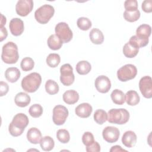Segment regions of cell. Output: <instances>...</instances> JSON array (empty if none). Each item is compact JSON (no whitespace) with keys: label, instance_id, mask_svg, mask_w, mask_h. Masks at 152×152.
<instances>
[{"label":"cell","instance_id":"1","mask_svg":"<svg viewBox=\"0 0 152 152\" xmlns=\"http://www.w3.org/2000/svg\"><path fill=\"white\" fill-rule=\"evenodd\" d=\"M28 118L25 114L23 113H17L14 116L12 122L8 126L10 134L13 137L21 135L28 124Z\"/></svg>","mask_w":152,"mask_h":152},{"label":"cell","instance_id":"2","mask_svg":"<svg viewBox=\"0 0 152 152\" xmlns=\"http://www.w3.org/2000/svg\"><path fill=\"white\" fill-rule=\"evenodd\" d=\"M2 60L6 64H13L17 62L19 58L18 47L12 42H8L2 46Z\"/></svg>","mask_w":152,"mask_h":152},{"label":"cell","instance_id":"3","mask_svg":"<svg viewBox=\"0 0 152 152\" xmlns=\"http://www.w3.org/2000/svg\"><path fill=\"white\" fill-rule=\"evenodd\" d=\"M41 83V75L37 72H32L22 79L21 87L25 91L33 93L39 88Z\"/></svg>","mask_w":152,"mask_h":152},{"label":"cell","instance_id":"4","mask_svg":"<svg viewBox=\"0 0 152 152\" xmlns=\"http://www.w3.org/2000/svg\"><path fill=\"white\" fill-rule=\"evenodd\" d=\"M129 119V113L125 109H112L109 110L107 113V121L111 124H125Z\"/></svg>","mask_w":152,"mask_h":152},{"label":"cell","instance_id":"5","mask_svg":"<svg viewBox=\"0 0 152 152\" xmlns=\"http://www.w3.org/2000/svg\"><path fill=\"white\" fill-rule=\"evenodd\" d=\"M54 13L53 7L49 4H45L36 10L34 12V17L38 23L45 24L49 21Z\"/></svg>","mask_w":152,"mask_h":152},{"label":"cell","instance_id":"6","mask_svg":"<svg viewBox=\"0 0 152 152\" xmlns=\"http://www.w3.org/2000/svg\"><path fill=\"white\" fill-rule=\"evenodd\" d=\"M56 35L61 40L63 43L69 42L73 37V33L68 24L65 22L58 23L55 28Z\"/></svg>","mask_w":152,"mask_h":152},{"label":"cell","instance_id":"7","mask_svg":"<svg viewBox=\"0 0 152 152\" xmlns=\"http://www.w3.org/2000/svg\"><path fill=\"white\" fill-rule=\"evenodd\" d=\"M137 74V69L132 64H126L120 68L117 71L118 78L122 82L132 80Z\"/></svg>","mask_w":152,"mask_h":152},{"label":"cell","instance_id":"8","mask_svg":"<svg viewBox=\"0 0 152 152\" xmlns=\"http://www.w3.org/2000/svg\"><path fill=\"white\" fill-rule=\"evenodd\" d=\"M60 81L63 85L69 86L73 84L75 76L73 73V68L70 64L62 65L60 68Z\"/></svg>","mask_w":152,"mask_h":152},{"label":"cell","instance_id":"9","mask_svg":"<svg viewBox=\"0 0 152 152\" xmlns=\"http://www.w3.org/2000/svg\"><path fill=\"white\" fill-rule=\"evenodd\" d=\"M68 114V110L64 106H55L53 109L52 119L53 123L57 125H63L65 123Z\"/></svg>","mask_w":152,"mask_h":152},{"label":"cell","instance_id":"10","mask_svg":"<svg viewBox=\"0 0 152 152\" xmlns=\"http://www.w3.org/2000/svg\"><path fill=\"white\" fill-rule=\"evenodd\" d=\"M139 88L142 96L147 99L152 97V79L150 76L142 77L139 82Z\"/></svg>","mask_w":152,"mask_h":152},{"label":"cell","instance_id":"11","mask_svg":"<svg viewBox=\"0 0 152 152\" xmlns=\"http://www.w3.org/2000/svg\"><path fill=\"white\" fill-rule=\"evenodd\" d=\"M33 5L32 0H19L15 5L16 12L21 17H26L31 12Z\"/></svg>","mask_w":152,"mask_h":152},{"label":"cell","instance_id":"12","mask_svg":"<svg viewBox=\"0 0 152 152\" xmlns=\"http://www.w3.org/2000/svg\"><path fill=\"white\" fill-rule=\"evenodd\" d=\"M119 130L114 126H106L102 132L103 139L107 142L113 143L116 142L119 137Z\"/></svg>","mask_w":152,"mask_h":152},{"label":"cell","instance_id":"13","mask_svg":"<svg viewBox=\"0 0 152 152\" xmlns=\"http://www.w3.org/2000/svg\"><path fill=\"white\" fill-rule=\"evenodd\" d=\"M96 90L101 93H107L111 88V83L109 78L105 75H100L96 78L94 82Z\"/></svg>","mask_w":152,"mask_h":152},{"label":"cell","instance_id":"14","mask_svg":"<svg viewBox=\"0 0 152 152\" xmlns=\"http://www.w3.org/2000/svg\"><path fill=\"white\" fill-rule=\"evenodd\" d=\"M9 27L11 34L15 36H20L24 30V23L18 18H12L10 22Z\"/></svg>","mask_w":152,"mask_h":152},{"label":"cell","instance_id":"15","mask_svg":"<svg viewBox=\"0 0 152 152\" xmlns=\"http://www.w3.org/2000/svg\"><path fill=\"white\" fill-rule=\"evenodd\" d=\"M92 111V106L88 103H83L77 106L75 109V114L82 118L89 117Z\"/></svg>","mask_w":152,"mask_h":152},{"label":"cell","instance_id":"16","mask_svg":"<svg viewBox=\"0 0 152 152\" xmlns=\"http://www.w3.org/2000/svg\"><path fill=\"white\" fill-rule=\"evenodd\" d=\"M137 140V135L134 132L127 131L122 135V142L126 147L131 148L135 145Z\"/></svg>","mask_w":152,"mask_h":152},{"label":"cell","instance_id":"17","mask_svg":"<svg viewBox=\"0 0 152 152\" xmlns=\"http://www.w3.org/2000/svg\"><path fill=\"white\" fill-rule=\"evenodd\" d=\"M27 140L31 144H37L40 143L42 139V133L37 128H30L27 133Z\"/></svg>","mask_w":152,"mask_h":152},{"label":"cell","instance_id":"18","mask_svg":"<svg viewBox=\"0 0 152 152\" xmlns=\"http://www.w3.org/2000/svg\"><path fill=\"white\" fill-rule=\"evenodd\" d=\"M31 99L29 95L24 92L17 93L14 98V102L17 106L24 107L27 106L30 103Z\"/></svg>","mask_w":152,"mask_h":152},{"label":"cell","instance_id":"19","mask_svg":"<svg viewBox=\"0 0 152 152\" xmlns=\"http://www.w3.org/2000/svg\"><path fill=\"white\" fill-rule=\"evenodd\" d=\"M151 27L148 24H143L140 25L136 30V36L139 39L146 40L151 35Z\"/></svg>","mask_w":152,"mask_h":152},{"label":"cell","instance_id":"20","mask_svg":"<svg viewBox=\"0 0 152 152\" xmlns=\"http://www.w3.org/2000/svg\"><path fill=\"white\" fill-rule=\"evenodd\" d=\"M139 52V48L134 44L128 42L123 47V53L128 58H132L137 56Z\"/></svg>","mask_w":152,"mask_h":152},{"label":"cell","instance_id":"21","mask_svg":"<svg viewBox=\"0 0 152 152\" xmlns=\"http://www.w3.org/2000/svg\"><path fill=\"white\" fill-rule=\"evenodd\" d=\"M62 99L66 104H73L78 101L79 94L75 90H69L63 94Z\"/></svg>","mask_w":152,"mask_h":152},{"label":"cell","instance_id":"22","mask_svg":"<svg viewBox=\"0 0 152 152\" xmlns=\"http://www.w3.org/2000/svg\"><path fill=\"white\" fill-rule=\"evenodd\" d=\"M20 71L16 67H10L5 72V77L7 81L10 83L16 82L20 77Z\"/></svg>","mask_w":152,"mask_h":152},{"label":"cell","instance_id":"23","mask_svg":"<svg viewBox=\"0 0 152 152\" xmlns=\"http://www.w3.org/2000/svg\"><path fill=\"white\" fill-rule=\"evenodd\" d=\"M89 37L91 42L95 45H100L104 41V36L102 31L99 29L94 28H93L90 33Z\"/></svg>","mask_w":152,"mask_h":152},{"label":"cell","instance_id":"24","mask_svg":"<svg viewBox=\"0 0 152 152\" xmlns=\"http://www.w3.org/2000/svg\"><path fill=\"white\" fill-rule=\"evenodd\" d=\"M125 95V101L128 105L135 106L140 102V97L136 91L129 90Z\"/></svg>","mask_w":152,"mask_h":152},{"label":"cell","instance_id":"25","mask_svg":"<svg viewBox=\"0 0 152 152\" xmlns=\"http://www.w3.org/2000/svg\"><path fill=\"white\" fill-rule=\"evenodd\" d=\"M47 43L48 47L53 50L61 49L63 44L61 40L56 35V34L50 35L48 39Z\"/></svg>","mask_w":152,"mask_h":152},{"label":"cell","instance_id":"26","mask_svg":"<svg viewBox=\"0 0 152 152\" xmlns=\"http://www.w3.org/2000/svg\"><path fill=\"white\" fill-rule=\"evenodd\" d=\"M110 97L112 102L118 105L123 104L125 102V95L124 92L118 89H115L111 93Z\"/></svg>","mask_w":152,"mask_h":152},{"label":"cell","instance_id":"27","mask_svg":"<svg viewBox=\"0 0 152 152\" xmlns=\"http://www.w3.org/2000/svg\"><path fill=\"white\" fill-rule=\"evenodd\" d=\"M77 72L80 75H86L90 72L91 69V64L87 61L78 62L75 66Z\"/></svg>","mask_w":152,"mask_h":152},{"label":"cell","instance_id":"28","mask_svg":"<svg viewBox=\"0 0 152 152\" xmlns=\"http://www.w3.org/2000/svg\"><path fill=\"white\" fill-rule=\"evenodd\" d=\"M40 145L43 150L49 151L53 148L55 146V142L53 138L50 136H45L42 138Z\"/></svg>","mask_w":152,"mask_h":152},{"label":"cell","instance_id":"29","mask_svg":"<svg viewBox=\"0 0 152 152\" xmlns=\"http://www.w3.org/2000/svg\"><path fill=\"white\" fill-rule=\"evenodd\" d=\"M59 86L56 82L52 80H48L45 84L46 91L51 95L57 94L59 91Z\"/></svg>","mask_w":152,"mask_h":152},{"label":"cell","instance_id":"30","mask_svg":"<svg viewBox=\"0 0 152 152\" xmlns=\"http://www.w3.org/2000/svg\"><path fill=\"white\" fill-rule=\"evenodd\" d=\"M94 120L97 124L102 125L107 120V113L103 109H97L94 113Z\"/></svg>","mask_w":152,"mask_h":152},{"label":"cell","instance_id":"31","mask_svg":"<svg viewBox=\"0 0 152 152\" xmlns=\"http://www.w3.org/2000/svg\"><path fill=\"white\" fill-rule=\"evenodd\" d=\"M46 64L51 68L56 67L61 62V57L57 53H50L46 59Z\"/></svg>","mask_w":152,"mask_h":152},{"label":"cell","instance_id":"32","mask_svg":"<svg viewBox=\"0 0 152 152\" xmlns=\"http://www.w3.org/2000/svg\"><path fill=\"white\" fill-rule=\"evenodd\" d=\"M34 66V62L31 58L26 57L23 58L21 62L20 66L23 71H31Z\"/></svg>","mask_w":152,"mask_h":152},{"label":"cell","instance_id":"33","mask_svg":"<svg viewBox=\"0 0 152 152\" xmlns=\"http://www.w3.org/2000/svg\"><path fill=\"white\" fill-rule=\"evenodd\" d=\"M78 27L84 31L88 30L91 27V21L86 17H80L77 21Z\"/></svg>","mask_w":152,"mask_h":152},{"label":"cell","instance_id":"34","mask_svg":"<svg viewBox=\"0 0 152 152\" xmlns=\"http://www.w3.org/2000/svg\"><path fill=\"white\" fill-rule=\"evenodd\" d=\"M124 17L125 20L128 22H135L140 18V12L138 10L132 12L125 11L124 12Z\"/></svg>","mask_w":152,"mask_h":152},{"label":"cell","instance_id":"35","mask_svg":"<svg viewBox=\"0 0 152 152\" xmlns=\"http://www.w3.org/2000/svg\"><path fill=\"white\" fill-rule=\"evenodd\" d=\"M57 139L61 142L66 144L69 142L70 140V135L69 132L65 129H60L56 132Z\"/></svg>","mask_w":152,"mask_h":152},{"label":"cell","instance_id":"36","mask_svg":"<svg viewBox=\"0 0 152 152\" xmlns=\"http://www.w3.org/2000/svg\"><path fill=\"white\" fill-rule=\"evenodd\" d=\"M43 108L39 104H34L31 105L28 110L29 114L33 118H39L43 113Z\"/></svg>","mask_w":152,"mask_h":152},{"label":"cell","instance_id":"37","mask_svg":"<svg viewBox=\"0 0 152 152\" xmlns=\"http://www.w3.org/2000/svg\"><path fill=\"white\" fill-rule=\"evenodd\" d=\"M148 41H149L148 39L143 40V39H139L135 35L132 36L129 40V42L134 44L138 48H142V47H144V46H147L148 43Z\"/></svg>","mask_w":152,"mask_h":152},{"label":"cell","instance_id":"38","mask_svg":"<svg viewBox=\"0 0 152 152\" xmlns=\"http://www.w3.org/2000/svg\"><path fill=\"white\" fill-rule=\"evenodd\" d=\"M125 11L132 12L138 10V2L136 0H126L124 2Z\"/></svg>","mask_w":152,"mask_h":152},{"label":"cell","instance_id":"39","mask_svg":"<svg viewBox=\"0 0 152 152\" xmlns=\"http://www.w3.org/2000/svg\"><path fill=\"white\" fill-rule=\"evenodd\" d=\"M82 141L83 144L87 146L94 141V136L90 132H86L82 136Z\"/></svg>","mask_w":152,"mask_h":152},{"label":"cell","instance_id":"40","mask_svg":"<svg viewBox=\"0 0 152 152\" xmlns=\"http://www.w3.org/2000/svg\"><path fill=\"white\" fill-rule=\"evenodd\" d=\"M87 152H99L100 151V144L97 141H94L91 144L86 146Z\"/></svg>","mask_w":152,"mask_h":152},{"label":"cell","instance_id":"41","mask_svg":"<svg viewBox=\"0 0 152 152\" xmlns=\"http://www.w3.org/2000/svg\"><path fill=\"white\" fill-rule=\"evenodd\" d=\"M142 10L147 13H150L152 12V1L145 0L142 2L141 5Z\"/></svg>","mask_w":152,"mask_h":152},{"label":"cell","instance_id":"42","mask_svg":"<svg viewBox=\"0 0 152 152\" xmlns=\"http://www.w3.org/2000/svg\"><path fill=\"white\" fill-rule=\"evenodd\" d=\"M9 90V86L8 84L4 81L0 82V96L2 97L6 95Z\"/></svg>","mask_w":152,"mask_h":152},{"label":"cell","instance_id":"43","mask_svg":"<svg viewBox=\"0 0 152 152\" xmlns=\"http://www.w3.org/2000/svg\"><path fill=\"white\" fill-rule=\"evenodd\" d=\"M0 41L2 42L7 38L8 36V32L6 28L4 27H0Z\"/></svg>","mask_w":152,"mask_h":152},{"label":"cell","instance_id":"44","mask_svg":"<svg viewBox=\"0 0 152 152\" xmlns=\"http://www.w3.org/2000/svg\"><path fill=\"white\" fill-rule=\"evenodd\" d=\"M110 152H120V151H127L126 150H124L122 148V147L120 145H114L112 147V148L110 150Z\"/></svg>","mask_w":152,"mask_h":152},{"label":"cell","instance_id":"45","mask_svg":"<svg viewBox=\"0 0 152 152\" xmlns=\"http://www.w3.org/2000/svg\"><path fill=\"white\" fill-rule=\"evenodd\" d=\"M1 27H4V26L5 24L6 21H7V19L6 17L5 16H4L2 14H1Z\"/></svg>","mask_w":152,"mask_h":152}]
</instances>
